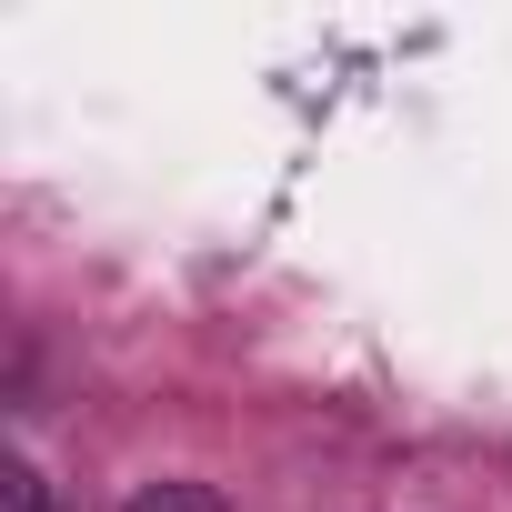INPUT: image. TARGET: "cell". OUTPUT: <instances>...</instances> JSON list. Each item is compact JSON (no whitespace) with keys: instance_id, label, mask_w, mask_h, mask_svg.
Listing matches in <instances>:
<instances>
[{"instance_id":"obj_1","label":"cell","mask_w":512,"mask_h":512,"mask_svg":"<svg viewBox=\"0 0 512 512\" xmlns=\"http://www.w3.org/2000/svg\"><path fill=\"white\" fill-rule=\"evenodd\" d=\"M121 512H231L211 482H151V492H131Z\"/></svg>"},{"instance_id":"obj_2","label":"cell","mask_w":512,"mask_h":512,"mask_svg":"<svg viewBox=\"0 0 512 512\" xmlns=\"http://www.w3.org/2000/svg\"><path fill=\"white\" fill-rule=\"evenodd\" d=\"M0 502H11V512H41V472L11 462V472H0Z\"/></svg>"}]
</instances>
